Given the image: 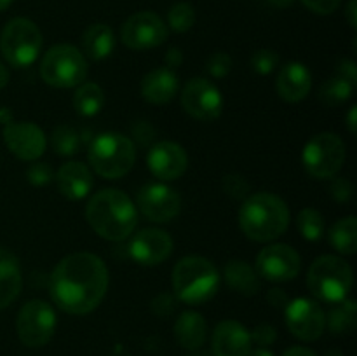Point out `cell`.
<instances>
[{
  "label": "cell",
  "mask_w": 357,
  "mask_h": 356,
  "mask_svg": "<svg viewBox=\"0 0 357 356\" xmlns=\"http://www.w3.org/2000/svg\"><path fill=\"white\" fill-rule=\"evenodd\" d=\"M267 299H268V302H271L272 306H275V307H279V306L286 307V304H288V297H286V293L282 292L281 288L271 290V292H268V295H267Z\"/></svg>",
  "instance_id": "ee69618b"
},
{
  "label": "cell",
  "mask_w": 357,
  "mask_h": 356,
  "mask_svg": "<svg viewBox=\"0 0 357 356\" xmlns=\"http://www.w3.org/2000/svg\"><path fill=\"white\" fill-rule=\"evenodd\" d=\"M56 330V313L45 300H28L17 313L16 332L26 348H42Z\"/></svg>",
  "instance_id": "30bf717a"
},
{
  "label": "cell",
  "mask_w": 357,
  "mask_h": 356,
  "mask_svg": "<svg viewBox=\"0 0 357 356\" xmlns=\"http://www.w3.org/2000/svg\"><path fill=\"white\" fill-rule=\"evenodd\" d=\"M108 269L100 257L87 251L72 253L59 260L51 274V299L68 314H89L105 299Z\"/></svg>",
  "instance_id": "6da1fadb"
},
{
  "label": "cell",
  "mask_w": 357,
  "mask_h": 356,
  "mask_svg": "<svg viewBox=\"0 0 357 356\" xmlns=\"http://www.w3.org/2000/svg\"><path fill=\"white\" fill-rule=\"evenodd\" d=\"M248 356H274V353L268 351L267 348H257V349H251L248 353Z\"/></svg>",
  "instance_id": "681fc988"
},
{
  "label": "cell",
  "mask_w": 357,
  "mask_h": 356,
  "mask_svg": "<svg viewBox=\"0 0 357 356\" xmlns=\"http://www.w3.org/2000/svg\"><path fill=\"white\" fill-rule=\"evenodd\" d=\"M338 75L345 77L349 82H352L356 86V82H357V66H356V63L351 61V59H344V61L338 65Z\"/></svg>",
  "instance_id": "b9f144b4"
},
{
  "label": "cell",
  "mask_w": 357,
  "mask_h": 356,
  "mask_svg": "<svg viewBox=\"0 0 357 356\" xmlns=\"http://www.w3.org/2000/svg\"><path fill=\"white\" fill-rule=\"evenodd\" d=\"M173 304H174L173 299H171L167 293H162V295H159L152 302V309L157 316H167V314L173 313V309H174Z\"/></svg>",
  "instance_id": "60d3db41"
},
{
  "label": "cell",
  "mask_w": 357,
  "mask_h": 356,
  "mask_svg": "<svg viewBox=\"0 0 357 356\" xmlns=\"http://www.w3.org/2000/svg\"><path fill=\"white\" fill-rule=\"evenodd\" d=\"M227 285L243 295H255L260 290V276L244 260H230L225 267Z\"/></svg>",
  "instance_id": "484cf974"
},
{
  "label": "cell",
  "mask_w": 357,
  "mask_h": 356,
  "mask_svg": "<svg viewBox=\"0 0 357 356\" xmlns=\"http://www.w3.org/2000/svg\"><path fill=\"white\" fill-rule=\"evenodd\" d=\"M26 178L35 187H44L49 181L54 180V171L47 163H33L28 168Z\"/></svg>",
  "instance_id": "d590c367"
},
{
  "label": "cell",
  "mask_w": 357,
  "mask_h": 356,
  "mask_svg": "<svg viewBox=\"0 0 357 356\" xmlns=\"http://www.w3.org/2000/svg\"><path fill=\"white\" fill-rule=\"evenodd\" d=\"M178 75L174 70L167 66L152 70L146 73L142 80V96L143 100L152 105L169 103L178 93Z\"/></svg>",
  "instance_id": "7402d4cb"
},
{
  "label": "cell",
  "mask_w": 357,
  "mask_h": 356,
  "mask_svg": "<svg viewBox=\"0 0 357 356\" xmlns=\"http://www.w3.org/2000/svg\"><path fill=\"white\" fill-rule=\"evenodd\" d=\"M286 325L296 339L317 341L326 330V314L312 299H295L286 304Z\"/></svg>",
  "instance_id": "4fadbf2b"
},
{
  "label": "cell",
  "mask_w": 357,
  "mask_h": 356,
  "mask_svg": "<svg viewBox=\"0 0 357 356\" xmlns=\"http://www.w3.org/2000/svg\"><path fill=\"white\" fill-rule=\"evenodd\" d=\"M86 218L94 232L108 241H122L129 237L138 223L135 202L126 192L105 188L89 199Z\"/></svg>",
  "instance_id": "7a4b0ae2"
},
{
  "label": "cell",
  "mask_w": 357,
  "mask_h": 356,
  "mask_svg": "<svg viewBox=\"0 0 357 356\" xmlns=\"http://www.w3.org/2000/svg\"><path fill=\"white\" fill-rule=\"evenodd\" d=\"M272 7H278V9H286V7L293 6L295 0H267Z\"/></svg>",
  "instance_id": "c3c4849f"
},
{
  "label": "cell",
  "mask_w": 357,
  "mask_h": 356,
  "mask_svg": "<svg viewBox=\"0 0 357 356\" xmlns=\"http://www.w3.org/2000/svg\"><path fill=\"white\" fill-rule=\"evenodd\" d=\"M303 166L314 178H333L345 163V143L335 133L312 136L302 152Z\"/></svg>",
  "instance_id": "9c48e42d"
},
{
  "label": "cell",
  "mask_w": 357,
  "mask_h": 356,
  "mask_svg": "<svg viewBox=\"0 0 357 356\" xmlns=\"http://www.w3.org/2000/svg\"><path fill=\"white\" fill-rule=\"evenodd\" d=\"M138 206L152 222H169L180 213L181 199L174 188L164 184H149L139 188Z\"/></svg>",
  "instance_id": "2e32d148"
},
{
  "label": "cell",
  "mask_w": 357,
  "mask_h": 356,
  "mask_svg": "<svg viewBox=\"0 0 357 356\" xmlns=\"http://www.w3.org/2000/svg\"><path fill=\"white\" fill-rule=\"evenodd\" d=\"M250 334H251V342L260 346V348H267V346L274 344L275 339H278V330L267 323L258 325V327L255 328L253 332H250Z\"/></svg>",
  "instance_id": "74e56055"
},
{
  "label": "cell",
  "mask_w": 357,
  "mask_h": 356,
  "mask_svg": "<svg viewBox=\"0 0 357 356\" xmlns=\"http://www.w3.org/2000/svg\"><path fill=\"white\" fill-rule=\"evenodd\" d=\"M181 61H183V54H181V51L180 49H176V47H173V49H169V51H167V54H166V66L167 68H178V66L181 65Z\"/></svg>",
  "instance_id": "7bdbcfd3"
},
{
  "label": "cell",
  "mask_w": 357,
  "mask_h": 356,
  "mask_svg": "<svg viewBox=\"0 0 357 356\" xmlns=\"http://www.w3.org/2000/svg\"><path fill=\"white\" fill-rule=\"evenodd\" d=\"M352 91H354V84L337 73L321 86L319 98L328 107H338L352 96Z\"/></svg>",
  "instance_id": "f546056e"
},
{
  "label": "cell",
  "mask_w": 357,
  "mask_h": 356,
  "mask_svg": "<svg viewBox=\"0 0 357 356\" xmlns=\"http://www.w3.org/2000/svg\"><path fill=\"white\" fill-rule=\"evenodd\" d=\"M300 269H302V258L295 248L288 244H271L258 253L255 271L267 281L284 283L295 279Z\"/></svg>",
  "instance_id": "5bb4252c"
},
{
  "label": "cell",
  "mask_w": 357,
  "mask_h": 356,
  "mask_svg": "<svg viewBox=\"0 0 357 356\" xmlns=\"http://www.w3.org/2000/svg\"><path fill=\"white\" fill-rule=\"evenodd\" d=\"M302 3L312 13L326 16V14L335 13L340 7L342 0H302Z\"/></svg>",
  "instance_id": "f35d334b"
},
{
  "label": "cell",
  "mask_w": 357,
  "mask_h": 356,
  "mask_svg": "<svg viewBox=\"0 0 357 356\" xmlns=\"http://www.w3.org/2000/svg\"><path fill=\"white\" fill-rule=\"evenodd\" d=\"M239 225L250 239L258 243L278 239L289 225L288 205L268 192L250 194L239 212Z\"/></svg>",
  "instance_id": "3957f363"
},
{
  "label": "cell",
  "mask_w": 357,
  "mask_h": 356,
  "mask_svg": "<svg viewBox=\"0 0 357 356\" xmlns=\"http://www.w3.org/2000/svg\"><path fill=\"white\" fill-rule=\"evenodd\" d=\"M10 3H13V0H0V13H2V10H6Z\"/></svg>",
  "instance_id": "f5cc1de1"
},
{
  "label": "cell",
  "mask_w": 357,
  "mask_h": 356,
  "mask_svg": "<svg viewBox=\"0 0 357 356\" xmlns=\"http://www.w3.org/2000/svg\"><path fill=\"white\" fill-rule=\"evenodd\" d=\"M167 23L169 28L176 34H185L190 30L195 23V10L190 3L178 2L167 13Z\"/></svg>",
  "instance_id": "d6a6232c"
},
{
  "label": "cell",
  "mask_w": 357,
  "mask_h": 356,
  "mask_svg": "<svg viewBox=\"0 0 357 356\" xmlns=\"http://www.w3.org/2000/svg\"><path fill=\"white\" fill-rule=\"evenodd\" d=\"M89 66L84 52L75 45L56 44L40 61V75L45 84L59 89L77 87L86 80Z\"/></svg>",
  "instance_id": "52a82bcc"
},
{
  "label": "cell",
  "mask_w": 357,
  "mask_h": 356,
  "mask_svg": "<svg viewBox=\"0 0 357 356\" xmlns=\"http://www.w3.org/2000/svg\"><path fill=\"white\" fill-rule=\"evenodd\" d=\"M173 251V237L162 229H143L129 243V253L139 265H159L167 260Z\"/></svg>",
  "instance_id": "e0dca14e"
},
{
  "label": "cell",
  "mask_w": 357,
  "mask_h": 356,
  "mask_svg": "<svg viewBox=\"0 0 357 356\" xmlns=\"http://www.w3.org/2000/svg\"><path fill=\"white\" fill-rule=\"evenodd\" d=\"M192 356H201V355H192Z\"/></svg>",
  "instance_id": "11a10c76"
},
{
  "label": "cell",
  "mask_w": 357,
  "mask_h": 356,
  "mask_svg": "<svg viewBox=\"0 0 357 356\" xmlns=\"http://www.w3.org/2000/svg\"><path fill=\"white\" fill-rule=\"evenodd\" d=\"M146 166L155 178L171 181L187 171L188 156L181 145L174 142H159L146 154Z\"/></svg>",
  "instance_id": "ac0fdd59"
},
{
  "label": "cell",
  "mask_w": 357,
  "mask_h": 356,
  "mask_svg": "<svg viewBox=\"0 0 357 356\" xmlns=\"http://www.w3.org/2000/svg\"><path fill=\"white\" fill-rule=\"evenodd\" d=\"M215 356H248L251 351V334L236 320L222 321L213 332L211 339Z\"/></svg>",
  "instance_id": "d6986e66"
},
{
  "label": "cell",
  "mask_w": 357,
  "mask_h": 356,
  "mask_svg": "<svg viewBox=\"0 0 357 356\" xmlns=\"http://www.w3.org/2000/svg\"><path fill=\"white\" fill-rule=\"evenodd\" d=\"M208 72L211 73L215 79H223V77L229 75V72L232 70V58H230L227 52H215L211 58L208 59Z\"/></svg>",
  "instance_id": "8d00e7d4"
},
{
  "label": "cell",
  "mask_w": 357,
  "mask_h": 356,
  "mask_svg": "<svg viewBox=\"0 0 357 356\" xmlns=\"http://www.w3.org/2000/svg\"><path fill=\"white\" fill-rule=\"evenodd\" d=\"M296 225H298L300 234L307 241H319L323 237L324 229H326L323 215L314 208L302 209L298 213V218H296Z\"/></svg>",
  "instance_id": "1f68e13d"
},
{
  "label": "cell",
  "mask_w": 357,
  "mask_h": 356,
  "mask_svg": "<svg viewBox=\"0 0 357 356\" xmlns=\"http://www.w3.org/2000/svg\"><path fill=\"white\" fill-rule=\"evenodd\" d=\"M324 356H344V355H342L338 349H331V351H326V355H324Z\"/></svg>",
  "instance_id": "db71d44e"
},
{
  "label": "cell",
  "mask_w": 357,
  "mask_h": 356,
  "mask_svg": "<svg viewBox=\"0 0 357 356\" xmlns=\"http://www.w3.org/2000/svg\"><path fill=\"white\" fill-rule=\"evenodd\" d=\"M354 283V274L347 262L337 255H321L312 262L307 285L316 299L326 304H338L347 299Z\"/></svg>",
  "instance_id": "5b68a950"
},
{
  "label": "cell",
  "mask_w": 357,
  "mask_h": 356,
  "mask_svg": "<svg viewBox=\"0 0 357 356\" xmlns=\"http://www.w3.org/2000/svg\"><path fill=\"white\" fill-rule=\"evenodd\" d=\"M54 178L58 191L72 201H80V199L87 198L93 188V175H91L89 168L82 163H75V161L63 164Z\"/></svg>",
  "instance_id": "44dd1931"
},
{
  "label": "cell",
  "mask_w": 357,
  "mask_h": 356,
  "mask_svg": "<svg viewBox=\"0 0 357 356\" xmlns=\"http://www.w3.org/2000/svg\"><path fill=\"white\" fill-rule=\"evenodd\" d=\"M3 142L23 161H37L47 149L44 131L33 122H7L3 126Z\"/></svg>",
  "instance_id": "9a60e30c"
},
{
  "label": "cell",
  "mask_w": 357,
  "mask_h": 356,
  "mask_svg": "<svg viewBox=\"0 0 357 356\" xmlns=\"http://www.w3.org/2000/svg\"><path fill=\"white\" fill-rule=\"evenodd\" d=\"M206 335H208V325L201 314L195 311H185L178 316L174 323V337L181 348L197 351L204 346Z\"/></svg>",
  "instance_id": "cb8c5ba5"
},
{
  "label": "cell",
  "mask_w": 357,
  "mask_h": 356,
  "mask_svg": "<svg viewBox=\"0 0 357 356\" xmlns=\"http://www.w3.org/2000/svg\"><path fill=\"white\" fill-rule=\"evenodd\" d=\"M115 47V37L110 27L103 23L91 24L82 35V49L87 58L105 59Z\"/></svg>",
  "instance_id": "d4e9b609"
},
{
  "label": "cell",
  "mask_w": 357,
  "mask_h": 356,
  "mask_svg": "<svg viewBox=\"0 0 357 356\" xmlns=\"http://www.w3.org/2000/svg\"><path fill=\"white\" fill-rule=\"evenodd\" d=\"M73 107L84 117H93L100 114L101 108L105 107L103 89L94 82H82L77 86L75 94H73Z\"/></svg>",
  "instance_id": "4316f807"
},
{
  "label": "cell",
  "mask_w": 357,
  "mask_h": 356,
  "mask_svg": "<svg viewBox=\"0 0 357 356\" xmlns=\"http://www.w3.org/2000/svg\"><path fill=\"white\" fill-rule=\"evenodd\" d=\"M356 107H352L351 112H349V129H351L352 135H356Z\"/></svg>",
  "instance_id": "f907efd6"
},
{
  "label": "cell",
  "mask_w": 357,
  "mask_h": 356,
  "mask_svg": "<svg viewBox=\"0 0 357 356\" xmlns=\"http://www.w3.org/2000/svg\"><path fill=\"white\" fill-rule=\"evenodd\" d=\"M169 30L162 17L157 16L152 10H142L124 21L121 28L122 44L129 49L145 51L166 42Z\"/></svg>",
  "instance_id": "8fae6325"
},
{
  "label": "cell",
  "mask_w": 357,
  "mask_h": 356,
  "mask_svg": "<svg viewBox=\"0 0 357 356\" xmlns=\"http://www.w3.org/2000/svg\"><path fill=\"white\" fill-rule=\"evenodd\" d=\"M223 191L234 199H246L251 192V185L244 177L232 173L223 178Z\"/></svg>",
  "instance_id": "e575fe53"
},
{
  "label": "cell",
  "mask_w": 357,
  "mask_h": 356,
  "mask_svg": "<svg viewBox=\"0 0 357 356\" xmlns=\"http://www.w3.org/2000/svg\"><path fill=\"white\" fill-rule=\"evenodd\" d=\"M7 84H9V70L6 68L3 63H0V89H3Z\"/></svg>",
  "instance_id": "7dc6e473"
},
{
  "label": "cell",
  "mask_w": 357,
  "mask_h": 356,
  "mask_svg": "<svg viewBox=\"0 0 357 356\" xmlns=\"http://www.w3.org/2000/svg\"><path fill=\"white\" fill-rule=\"evenodd\" d=\"M330 241L335 250L342 255H354L357 251V220L356 216H345L333 223L330 230Z\"/></svg>",
  "instance_id": "83f0119b"
},
{
  "label": "cell",
  "mask_w": 357,
  "mask_h": 356,
  "mask_svg": "<svg viewBox=\"0 0 357 356\" xmlns=\"http://www.w3.org/2000/svg\"><path fill=\"white\" fill-rule=\"evenodd\" d=\"M52 149L58 156L70 157L79 152L80 149V135L72 128V126H58L52 131L51 136Z\"/></svg>",
  "instance_id": "4dcf8cb0"
},
{
  "label": "cell",
  "mask_w": 357,
  "mask_h": 356,
  "mask_svg": "<svg viewBox=\"0 0 357 356\" xmlns=\"http://www.w3.org/2000/svg\"><path fill=\"white\" fill-rule=\"evenodd\" d=\"M278 93L288 103H298L309 96L312 89V77L303 63L291 61L282 66L278 75Z\"/></svg>",
  "instance_id": "ffe728a7"
},
{
  "label": "cell",
  "mask_w": 357,
  "mask_h": 356,
  "mask_svg": "<svg viewBox=\"0 0 357 356\" xmlns=\"http://www.w3.org/2000/svg\"><path fill=\"white\" fill-rule=\"evenodd\" d=\"M42 49V34L33 21L14 17L0 35V51L6 61L16 68H24L37 59Z\"/></svg>",
  "instance_id": "ba28073f"
},
{
  "label": "cell",
  "mask_w": 357,
  "mask_h": 356,
  "mask_svg": "<svg viewBox=\"0 0 357 356\" xmlns=\"http://www.w3.org/2000/svg\"><path fill=\"white\" fill-rule=\"evenodd\" d=\"M282 356H317L312 349L309 348H302V346H293V348L286 349L282 353Z\"/></svg>",
  "instance_id": "f6af8a7d"
},
{
  "label": "cell",
  "mask_w": 357,
  "mask_h": 356,
  "mask_svg": "<svg viewBox=\"0 0 357 356\" xmlns=\"http://www.w3.org/2000/svg\"><path fill=\"white\" fill-rule=\"evenodd\" d=\"M23 285L21 265L13 251L0 246V311L17 299Z\"/></svg>",
  "instance_id": "603a6c76"
},
{
  "label": "cell",
  "mask_w": 357,
  "mask_h": 356,
  "mask_svg": "<svg viewBox=\"0 0 357 356\" xmlns=\"http://www.w3.org/2000/svg\"><path fill=\"white\" fill-rule=\"evenodd\" d=\"M357 323V306L352 299H344L335 304L333 309L326 316V327L337 335L351 334Z\"/></svg>",
  "instance_id": "f1b7e54d"
},
{
  "label": "cell",
  "mask_w": 357,
  "mask_h": 356,
  "mask_svg": "<svg viewBox=\"0 0 357 356\" xmlns=\"http://www.w3.org/2000/svg\"><path fill=\"white\" fill-rule=\"evenodd\" d=\"M279 65V56L275 51H271V49H260L253 54L251 58V66L257 73L260 75H268L271 72H274L275 66Z\"/></svg>",
  "instance_id": "836d02e7"
},
{
  "label": "cell",
  "mask_w": 357,
  "mask_h": 356,
  "mask_svg": "<svg viewBox=\"0 0 357 356\" xmlns=\"http://www.w3.org/2000/svg\"><path fill=\"white\" fill-rule=\"evenodd\" d=\"M87 159L100 177L115 180L128 175L135 166V143L119 133H103L91 142Z\"/></svg>",
  "instance_id": "8992f818"
},
{
  "label": "cell",
  "mask_w": 357,
  "mask_h": 356,
  "mask_svg": "<svg viewBox=\"0 0 357 356\" xmlns=\"http://www.w3.org/2000/svg\"><path fill=\"white\" fill-rule=\"evenodd\" d=\"M181 105L190 117L209 122L220 117L223 108V98L218 87L204 77L188 80L181 93Z\"/></svg>",
  "instance_id": "7c38bea8"
},
{
  "label": "cell",
  "mask_w": 357,
  "mask_h": 356,
  "mask_svg": "<svg viewBox=\"0 0 357 356\" xmlns=\"http://www.w3.org/2000/svg\"><path fill=\"white\" fill-rule=\"evenodd\" d=\"M171 281H173L174 295L181 302L201 306L216 293L220 276L213 262L199 255H190L183 257L174 265Z\"/></svg>",
  "instance_id": "277c9868"
},
{
  "label": "cell",
  "mask_w": 357,
  "mask_h": 356,
  "mask_svg": "<svg viewBox=\"0 0 357 356\" xmlns=\"http://www.w3.org/2000/svg\"><path fill=\"white\" fill-rule=\"evenodd\" d=\"M356 6H357V0H351V2H349V7H347V20H349V24H351L352 28H356V24H357Z\"/></svg>",
  "instance_id": "bcb514c9"
},
{
  "label": "cell",
  "mask_w": 357,
  "mask_h": 356,
  "mask_svg": "<svg viewBox=\"0 0 357 356\" xmlns=\"http://www.w3.org/2000/svg\"><path fill=\"white\" fill-rule=\"evenodd\" d=\"M330 191L331 195L340 202H347L352 198V185L345 178H335L330 185Z\"/></svg>",
  "instance_id": "ab89813d"
},
{
  "label": "cell",
  "mask_w": 357,
  "mask_h": 356,
  "mask_svg": "<svg viewBox=\"0 0 357 356\" xmlns=\"http://www.w3.org/2000/svg\"><path fill=\"white\" fill-rule=\"evenodd\" d=\"M0 119H2L3 124L10 122V112L9 110H0Z\"/></svg>",
  "instance_id": "816d5d0a"
}]
</instances>
